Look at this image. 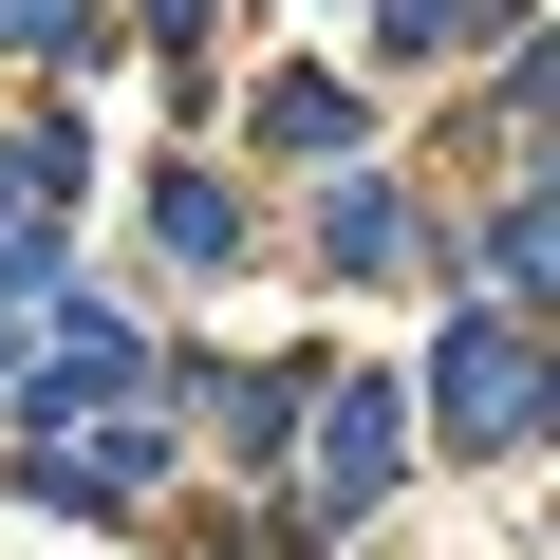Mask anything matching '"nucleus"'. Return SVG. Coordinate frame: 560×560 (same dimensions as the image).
<instances>
[{
	"label": "nucleus",
	"instance_id": "f03ea898",
	"mask_svg": "<svg viewBox=\"0 0 560 560\" xmlns=\"http://www.w3.org/2000/svg\"><path fill=\"white\" fill-rule=\"evenodd\" d=\"M374 486H393V393L355 374V393H337V467H318V504H300V523H355Z\"/></svg>",
	"mask_w": 560,
	"mask_h": 560
},
{
	"label": "nucleus",
	"instance_id": "7ed1b4c3",
	"mask_svg": "<svg viewBox=\"0 0 560 560\" xmlns=\"http://www.w3.org/2000/svg\"><path fill=\"white\" fill-rule=\"evenodd\" d=\"M150 243H168V261H224L243 206H224V187H150Z\"/></svg>",
	"mask_w": 560,
	"mask_h": 560
},
{
	"label": "nucleus",
	"instance_id": "39448f33",
	"mask_svg": "<svg viewBox=\"0 0 560 560\" xmlns=\"http://www.w3.org/2000/svg\"><path fill=\"white\" fill-rule=\"evenodd\" d=\"M0 57H94V0H0Z\"/></svg>",
	"mask_w": 560,
	"mask_h": 560
},
{
	"label": "nucleus",
	"instance_id": "f257e3e1",
	"mask_svg": "<svg viewBox=\"0 0 560 560\" xmlns=\"http://www.w3.org/2000/svg\"><path fill=\"white\" fill-rule=\"evenodd\" d=\"M448 430H467V448H523V430H560V355H523L504 318H467V337H448Z\"/></svg>",
	"mask_w": 560,
	"mask_h": 560
},
{
	"label": "nucleus",
	"instance_id": "20e7f679",
	"mask_svg": "<svg viewBox=\"0 0 560 560\" xmlns=\"http://www.w3.org/2000/svg\"><path fill=\"white\" fill-rule=\"evenodd\" d=\"M261 131H280V150H337V131H355V94H337V75H280V94H261Z\"/></svg>",
	"mask_w": 560,
	"mask_h": 560
},
{
	"label": "nucleus",
	"instance_id": "423d86ee",
	"mask_svg": "<svg viewBox=\"0 0 560 560\" xmlns=\"http://www.w3.org/2000/svg\"><path fill=\"white\" fill-rule=\"evenodd\" d=\"M318 243H337V261H393V243H411V206H393V187H337V224H318Z\"/></svg>",
	"mask_w": 560,
	"mask_h": 560
}]
</instances>
